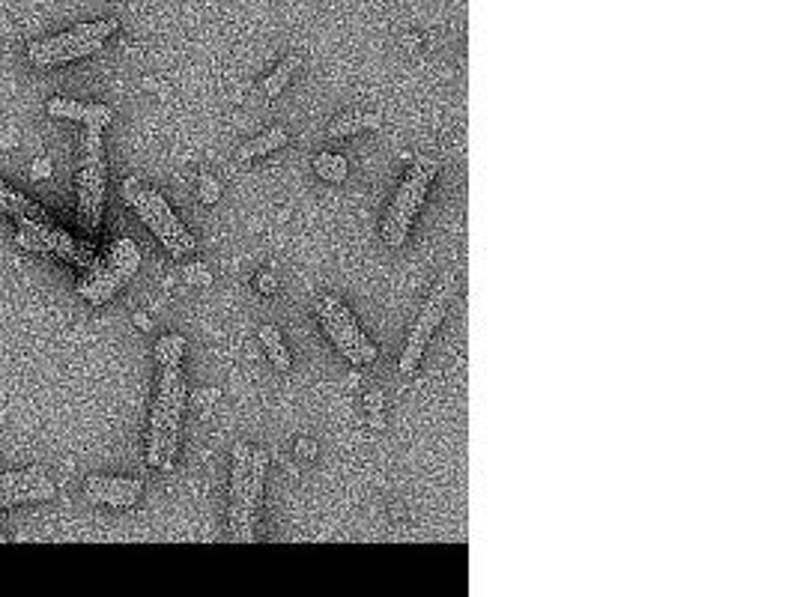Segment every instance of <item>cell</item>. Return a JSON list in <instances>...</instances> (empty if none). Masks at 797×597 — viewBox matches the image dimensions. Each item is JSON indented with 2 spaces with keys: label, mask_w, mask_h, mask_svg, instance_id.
<instances>
[{
  "label": "cell",
  "mask_w": 797,
  "mask_h": 597,
  "mask_svg": "<svg viewBox=\"0 0 797 597\" xmlns=\"http://www.w3.org/2000/svg\"><path fill=\"white\" fill-rule=\"evenodd\" d=\"M192 403H195V409L198 412H209L215 403H218V389H203V392H195V398H192Z\"/></svg>",
  "instance_id": "24"
},
{
  "label": "cell",
  "mask_w": 797,
  "mask_h": 597,
  "mask_svg": "<svg viewBox=\"0 0 797 597\" xmlns=\"http://www.w3.org/2000/svg\"><path fill=\"white\" fill-rule=\"evenodd\" d=\"M105 189H108V165H105V147H102V126H84L81 144H78V177H75V195H78V233L87 242H96L102 227V206H105Z\"/></svg>",
  "instance_id": "2"
},
{
  "label": "cell",
  "mask_w": 797,
  "mask_h": 597,
  "mask_svg": "<svg viewBox=\"0 0 797 597\" xmlns=\"http://www.w3.org/2000/svg\"><path fill=\"white\" fill-rule=\"evenodd\" d=\"M6 541H9V538H3V535H0V544H6Z\"/></svg>",
  "instance_id": "31"
},
{
  "label": "cell",
  "mask_w": 797,
  "mask_h": 597,
  "mask_svg": "<svg viewBox=\"0 0 797 597\" xmlns=\"http://www.w3.org/2000/svg\"><path fill=\"white\" fill-rule=\"evenodd\" d=\"M436 177V162L427 159V156H418L415 165L409 168L406 180L400 183L398 195L389 203V212H386V224H383V236L389 242V248H400L409 236V227H412V218L424 200V192L430 186V180Z\"/></svg>",
  "instance_id": "7"
},
{
  "label": "cell",
  "mask_w": 797,
  "mask_h": 597,
  "mask_svg": "<svg viewBox=\"0 0 797 597\" xmlns=\"http://www.w3.org/2000/svg\"><path fill=\"white\" fill-rule=\"evenodd\" d=\"M314 171H317L323 180H329V183H344L350 165H347V159L338 156V153H320V156L314 159Z\"/></svg>",
  "instance_id": "20"
},
{
  "label": "cell",
  "mask_w": 797,
  "mask_h": 597,
  "mask_svg": "<svg viewBox=\"0 0 797 597\" xmlns=\"http://www.w3.org/2000/svg\"><path fill=\"white\" fill-rule=\"evenodd\" d=\"M198 195H200V200L206 203V206L218 203V198H221V186H218V180H215V177H209V174H203V177L198 180Z\"/></svg>",
  "instance_id": "22"
},
{
  "label": "cell",
  "mask_w": 797,
  "mask_h": 597,
  "mask_svg": "<svg viewBox=\"0 0 797 597\" xmlns=\"http://www.w3.org/2000/svg\"><path fill=\"white\" fill-rule=\"evenodd\" d=\"M454 284H457L454 272H445V275L436 281L430 299L424 302V308H421V314H418V320L412 323V332H409V338H406V347H403V356H400V374H412V371H415V365H418V359H421V353H424V347H427L433 329H436V326L442 323V317H445V308H448V302H451V296H454Z\"/></svg>",
  "instance_id": "8"
},
{
  "label": "cell",
  "mask_w": 797,
  "mask_h": 597,
  "mask_svg": "<svg viewBox=\"0 0 797 597\" xmlns=\"http://www.w3.org/2000/svg\"><path fill=\"white\" fill-rule=\"evenodd\" d=\"M183 275H186L189 284H200V287H209V284H212V275H209V269H206L203 263H189V266L183 269Z\"/></svg>",
  "instance_id": "23"
},
{
  "label": "cell",
  "mask_w": 797,
  "mask_h": 597,
  "mask_svg": "<svg viewBox=\"0 0 797 597\" xmlns=\"http://www.w3.org/2000/svg\"><path fill=\"white\" fill-rule=\"evenodd\" d=\"M123 198H126V203H132V209L141 215V221L159 236V242L174 257L192 254L198 248L195 236L183 227V221L174 215L171 203L162 198L156 189H147L138 177H126L123 180Z\"/></svg>",
  "instance_id": "5"
},
{
  "label": "cell",
  "mask_w": 797,
  "mask_h": 597,
  "mask_svg": "<svg viewBox=\"0 0 797 597\" xmlns=\"http://www.w3.org/2000/svg\"><path fill=\"white\" fill-rule=\"evenodd\" d=\"M380 126H383L380 114H347V117H341V120H335L329 126V138H347V135L371 132V129H380Z\"/></svg>",
  "instance_id": "17"
},
{
  "label": "cell",
  "mask_w": 797,
  "mask_h": 597,
  "mask_svg": "<svg viewBox=\"0 0 797 597\" xmlns=\"http://www.w3.org/2000/svg\"><path fill=\"white\" fill-rule=\"evenodd\" d=\"M266 466H269V451L251 448V472H248V487H245V499H242L239 541H254V520H257V505H260V493H263Z\"/></svg>",
  "instance_id": "11"
},
{
  "label": "cell",
  "mask_w": 797,
  "mask_h": 597,
  "mask_svg": "<svg viewBox=\"0 0 797 597\" xmlns=\"http://www.w3.org/2000/svg\"><path fill=\"white\" fill-rule=\"evenodd\" d=\"M51 171H54V165H51L48 156H39V159H33V165H30V177H33V180H48Z\"/></svg>",
  "instance_id": "25"
},
{
  "label": "cell",
  "mask_w": 797,
  "mask_h": 597,
  "mask_svg": "<svg viewBox=\"0 0 797 597\" xmlns=\"http://www.w3.org/2000/svg\"><path fill=\"white\" fill-rule=\"evenodd\" d=\"M57 484L51 481L45 466H24V469H9L0 472V511L27 505V502H45L54 499Z\"/></svg>",
  "instance_id": "9"
},
{
  "label": "cell",
  "mask_w": 797,
  "mask_h": 597,
  "mask_svg": "<svg viewBox=\"0 0 797 597\" xmlns=\"http://www.w3.org/2000/svg\"><path fill=\"white\" fill-rule=\"evenodd\" d=\"M48 117L54 120H75V123H84V126H108L114 120V108L108 105H84V102H72V99H63V96H54L48 99L45 105Z\"/></svg>",
  "instance_id": "13"
},
{
  "label": "cell",
  "mask_w": 797,
  "mask_h": 597,
  "mask_svg": "<svg viewBox=\"0 0 797 597\" xmlns=\"http://www.w3.org/2000/svg\"><path fill=\"white\" fill-rule=\"evenodd\" d=\"M183 353H186V338L183 335H165L156 344V362H159V368L180 365L183 362Z\"/></svg>",
  "instance_id": "21"
},
{
  "label": "cell",
  "mask_w": 797,
  "mask_h": 597,
  "mask_svg": "<svg viewBox=\"0 0 797 597\" xmlns=\"http://www.w3.org/2000/svg\"><path fill=\"white\" fill-rule=\"evenodd\" d=\"M15 242L24 248V251H33V254H54L78 269H87L96 263L99 257V248L96 242H87L81 236H72L66 230H60L54 221H18V233H15Z\"/></svg>",
  "instance_id": "6"
},
{
  "label": "cell",
  "mask_w": 797,
  "mask_h": 597,
  "mask_svg": "<svg viewBox=\"0 0 797 597\" xmlns=\"http://www.w3.org/2000/svg\"><path fill=\"white\" fill-rule=\"evenodd\" d=\"M117 27H120L117 18H102V21L75 24L63 33H54V36H42V39L27 45V60L39 69L84 60V57L96 54L108 42V36L117 33Z\"/></svg>",
  "instance_id": "4"
},
{
  "label": "cell",
  "mask_w": 797,
  "mask_h": 597,
  "mask_svg": "<svg viewBox=\"0 0 797 597\" xmlns=\"http://www.w3.org/2000/svg\"><path fill=\"white\" fill-rule=\"evenodd\" d=\"M326 302V308L332 311V317H335V326H338V332L344 335V341L362 356V362L365 365H371L374 359H377V347L371 344V338H365V332L359 329V323L353 320V314L344 308V302L338 299V296H326L323 299Z\"/></svg>",
  "instance_id": "14"
},
{
  "label": "cell",
  "mask_w": 797,
  "mask_h": 597,
  "mask_svg": "<svg viewBox=\"0 0 797 597\" xmlns=\"http://www.w3.org/2000/svg\"><path fill=\"white\" fill-rule=\"evenodd\" d=\"M0 212L12 215L15 221H51L48 212H45L36 200L21 195V192L12 189L6 180H0Z\"/></svg>",
  "instance_id": "15"
},
{
  "label": "cell",
  "mask_w": 797,
  "mask_h": 597,
  "mask_svg": "<svg viewBox=\"0 0 797 597\" xmlns=\"http://www.w3.org/2000/svg\"><path fill=\"white\" fill-rule=\"evenodd\" d=\"M135 326H138L141 332H150V329H153V323H150V317H147L144 311H138V314H135Z\"/></svg>",
  "instance_id": "29"
},
{
  "label": "cell",
  "mask_w": 797,
  "mask_h": 597,
  "mask_svg": "<svg viewBox=\"0 0 797 597\" xmlns=\"http://www.w3.org/2000/svg\"><path fill=\"white\" fill-rule=\"evenodd\" d=\"M257 335H260V341H263V347H266V353H269V359H272V368L281 371V374H287V371H290V353H287L284 344H281V332H278L272 323H266V326L257 329Z\"/></svg>",
  "instance_id": "18"
},
{
  "label": "cell",
  "mask_w": 797,
  "mask_h": 597,
  "mask_svg": "<svg viewBox=\"0 0 797 597\" xmlns=\"http://www.w3.org/2000/svg\"><path fill=\"white\" fill-rule=\"evenodd\" d=\"M87 499L96 505H111V508H132L141 493L144 481L138 478H114V475H87L84 481Z\"/></svg>",
  "instance_id": "10"
},
{
  "label": "cell",
  "mask_w": 797,
  "mask_h": 597,
  "mask_svg": "<svg viewBox=\"0 0 797 597\" xmlns=\"http://www.w3.org/2000/svg\"><path fill=\"white\" fill-rule=\"evenodd\" d=\"M365 406H368V412H380V409L386 406V400H383L380 392H368V395H365Z\"/></svg>",
  "instance_id": "28"
},
{
  "label": "cell",
  "mask_w": 797,
  "mask_h": 597,
  "mask_svg": "<svg viewBox=\"0 0 797 597\" xmlns=\"http://www.w3.org/2000/svg\"><path fill=\"white\" fill-rule=\"evenodd\" d=\"M186 380L180 365H165L159 377V389L150 412V439H147V463L153 469L171 472L177 445H180V421L186 409Z\"/></svg>",
  "instance_id": "1"
},
{
  "label": "cell",
  "mask_w": 797,
  "mask_h": 597,
  "mask_svg": "<svg viewBox=\"0 0 797 597\" xmlns=\"http://www.w3.org/2000/svg\"><path fill=\"white\" fill-rule=\"evenodd\" d=\"M371 424H374V427L380 430V427L386 424V412H383V409H380V412H371Z\"/></svg>",
  "instance_id": "30"
},
{
  "label": "cell",
  "mask_w": 797,
  "mask_h": 597,
  "mask_svg": "<svg viewBox=\"0 0 797 597\" xmlns=\"http://www.w3.org/2000/svg\"><path fill=\"white\" fill-rule=\"evenodd\" d=\"M296 69H299V57L293 54V57H287V60H284V63H281V66H278V69L260 84V96H263V99H275V96L290 84V78L296 75Z\"/></svg>",
  "instance_id": "19"
},
{
  "label": "cell",
  "mask_w": 797,
  "mask_h": 597,
  "mask_svg": "<svg viewBox=\"0 0 797 597\" xmlns=\"http://www.w3.org/2000/svg\"><path fill=\"white\" fill-rule=\"evenodd\" d=\"M248 472H251V445L236 442L233 445V475H230V535L239 541V523H242V499L248 487Z\"/></svg>",
  "instance_id": "12"
},
{
  "label": "cell",
  "mask_w": 797,
  "mask_h": 597,
  "mask_svg": "<svg viewBox=\"0 0 797 597\" xmlns=\"http://www.w3.org/2000/svg\"><path fill=\"white\" fill-rule=\"evenodd\" d=\"M284 144H287V132H284V129H272V132H263V135H257L254 141L242 144V147L236 150V159H239V162H251V159H260V156H269V153L281 150Z\"/></svg>",
  "instance_id": "16"
},
{
  "label": "cell",
  "mask_w": 797,
  "mask_h": 597,
  "mask_svg": "<svg viewBox=\"0 0 797 597\" xmlns=\"http://www.w3.org/2000/svg\"><path fill=\"white\" fill-rule=\"evenodd\" d=\"M257 290L266 293V296H272V293L278 290V278H275L272 272H260V275H257Z\"/></svg>",
  "instance_id": "26"
},
{
  "label": "cell",
  "mask_w": 797,
  "mask_h": 597,
  "mask_svg": "<svg viewBox=\"0 0 797 597\" xmlns=\"http://www.w3.org/2000/svg\"><path fill=\"white\" fill-rule=\"evenodd\" d=\"M296 454L305 457V460H314V457H317V445H314L311 439H299V442H296Z\"/></svg>",
  "instance_id": "27"
},
{
  "label": "cell",
  "mask_w": 797,
  "mask_h": 597,
  "mask_svg": "<svg viewBox=\"0 0 797 597\" xmlns=\"http://www.w3.org/2000/svg\"><path fill=\"white\" fill-rule=\"evenodd\" d=\"M141 269V251L132 239H114L108 251H99L96 263L81 269L78 278V296L90 305H105L114 299Z\"/></svg>",
  "instance_id": "3"
}]
</instances>
